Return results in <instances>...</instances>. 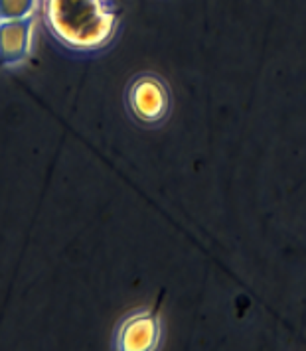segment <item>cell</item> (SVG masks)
<instances>
[{
  "label": "cell",
  "instance_id": "obj_2",
  "mask_svg": "<svg viewBox=\"0 0 306 351\" xmlns=\"http://www.w3.org/2000/svg\"><path fill=\"white\" fill-rule=\"evenodd\" d=\"M127 107L143 125H156L170 112L168 85L152 73H143L127 87Z\"/></svg>",
  "mask_w": 306,
  "mask_h": 351
},
{
  "label": "cell",
  "instance_id": "obj_5",
  "mask_svg": "<svg viewBox=\"0 0 306 351\" xmlns=\"http://www.w3.org/2000/svg\"><path fill=\"white\" fill-rule=\"evenodd\" d=\"M40 0H0V20H22L36 16Z\"/></svg>",
  "mask_w": 306,
  "mask_h": 351
},
{
  "label": "cell",
  "instance_id": "obj_4",
  "mask_svg": "<svg viewBox=\"0 0 306 351\" xmlns=\"http://www.w3.org/2000/svg\"><path fill=\"white\" fill-rule=\"evenodd\" d=\"M36 16L0 20V67L14 69L24 65L34 51Z\"/></svg>",
  "mask_w": 306,
  "mask_h": 351
},
{
  "label": "cell",
  "instance_id": "obj_1",
  "mask_svg": "<svg viewBox=\"0 0 306 351\" xmlns=\"http://www.w3.org/2000/svg\"><path fill=\"white\" fill-rule=\"evenodd\" d=\"M42 10L49 34L73 51L105 48L117 32L111 0H44Z\"/></svg>",
  "mask_w": 306,
  "mask_h": 351
},
{
  "label": "cell",
  "instance_id": "obj_3",
  "mask_svg": "<svg viewBox=\"0 0 306 351\" xmlns=\"http://www.w3.org/2000/svg\"><path fill=\"white\" fill-rule=\"evenodd\" d=\"M161 337V316L152 310H137L117 326L113 348L119 351H154Z\"/></svg>",
  "mask_w": 306,
  "mask_h": 351
}]
</instances>
